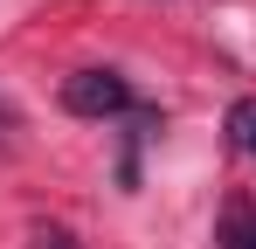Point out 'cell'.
Returning <instances> with one entry per match:
<instances>
[{
    "mask_svg": "<svg viewBox=\"0 0 256 249\" xmlns=\"http://www.w3.org/2000/svg\"><path fill=\"white\" fill-rule=\"evenodd\" d=\"M228 138H236V146L256 160V97H242V104L228 111Z\"/></svg>",
    "mask_w": 256,
    "mask_h": 249,
    "instance_id": "cell-2",
    "label": "cell"
},
{
    "mask_svg": "<svg viewBox=\"0 0 256 249\" xmlns=\"http://www.w3.org/2000/svg\"><path fill=\"white\" fill-rule=\"evenodd\" d=\"M228 249H256V222L242 214V208L228 214Z\"/></svg>",
    "mask_w": 256,
    "mask_h": 249,
    "instance_id": "cell-3",
    "label": "cell"
},
{
    "mask_svg": "<svg viewBox=\"0 0 256 249\" xmlns=\"http://www.w3.org/2000/svg\"><path fill=\"white\" fill-rule=\"evenodd\" d=\"M62 111H76V118H118V111H132V83L118 70H76L62 83Z\"/></svg>",
    "mask_w": 256,
    "mask_h": 249,
    "instance_id": "cell-1",
    "label": "cell"
}]
</instances>
